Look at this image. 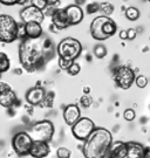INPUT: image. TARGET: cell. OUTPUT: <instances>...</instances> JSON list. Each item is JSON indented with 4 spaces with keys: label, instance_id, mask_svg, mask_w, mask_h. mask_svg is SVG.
Instances as JSON below:
<instances>
[{
    "label": "cell",
    "instance_id": "23",
    "mask_svg": "<svg viewBox=\"0 0 150 158\" xmlns=\"http://www.w3.org/2000/svg\"><path fill=\"white\" fill-rule=\"evenodd\" d=\"M71 155H72L71 150L65 147L59 148L58 151H56V156H58V158H71Z\"/></svg>",
    "mask_w": 150,
    "mask_h": 158
},
{
    "label": "cell",
    "instance_id": "8",
    "mask_svg": "<svg viewBox=\"0 0 150 158\" xmlns=\"http://www.w3.org/2000/svg\"><path fill=\"white\" fill-rule=\"evenodd\" d=\"M95 123L88 117H81L74 125H72V132L79 141H86L90 134L95 130Z\"/></svg>",
    "mask_w": 150,
    "mask_h": 158
},
{
    "label": "cell",
    "instance_id": "35",
    "mask_svg": "<svg viewBox=\"0 0 150 158\" xmlns=\"http://www.w3.org/2000/svg\"><path fill=\"white\" fill-rule=\"evenodd\" d=\"M127 35H128V39L129 40H134L136 38V31L134 28H130L127 31Z\"/></svg>",
    "mask_w": 150,
    "mask_h": 158
},
{
    "label": "cell",
    "instance_id": "28",
    "mask_svg": "<svg viewBox=\"0 0 150 158\" xmlns=\"http://www.w3.org/2000/svg\"><path fill=\"white\" fill-rule=\"evenodd\" d=\"M80 70H81V67H80V64L76 62H73V64L71 67L67 69V72L69 75H72V76H75V75H78L80 73Z\"/></svg>",
    "mask_w": 150,
    "mask_h": 158
},
{
    "label": "cell",
    "instance_id": "5",
    "mask_svg": "<svg viewBox=\"0 0 150 158\" xmlns=\"http://www.w3.org/2000/svg\"><path fill=\"white\" fill-rule=\"evenodd\" d=\"M54 132H55L54 124L48 119H44V121H39L32 125L29 135L32 136L33 141H41L49 143L54 136Z\"/></svg>",
    "mask_w": 150,
    "mask_h": 158
},
{
    "label": "cell",
    "instance_id": "4",
    "mask_svg": "<svg viewBox=\"0 0 150 158\" xmlns=\"http://www.w3.org/2000/svg\"><path fill=\"white\" fill-rule=\"evenodd\" d=\"M56 52L59 57L69 61H75V59H78L82 52V45L79 40L74 38H65L59 42Z\"/></svg>",
    "mask_w": 150,
    "mask_h": 158
},
{
    "label": "cell",
    "instance_id": "30",
    "mask_svg": "<svg viewBox=\"0 0 150 158\" xmlns=\"http://www.w3.org/2000/svg\"><path fill=\"white\" fill-rule=\"evenodd\" d=\"M73 62H75V61H69V60H66V59H62V57H59V67L63 69V70H67L68 68L71 67L73 64Z\"/></svg>",
    "mask_w": 150,
    "mask_h": 158
},
{
    "label": "cell",
    "instance_id": "10",
    "mask_svg": "<svg viewBox=\"0 0 150 158\" xmlns=\"http://www.w3.org/2000/svg\"><path fill=\"white\" fill-rule=\"evenodd\" d=\"M107 18L108 17H105V15L96 17L90 23V34L97 41H103V40L108 39L105 32H103V25H105V21L107 20Z\"/></svg>",
    "mask_w": 150,
    "mask_h": 158
},
{
    "label": "cell",
    "instance_id": "18",
    "mask_svg": "<svg viewBox=\"0 0 150 158\" xmlns=\"http://www.w3.org/2000/svg\"><path fill=\"white\" fill-rule=\"evenodd\" d=\"M25 29H26V35L29 39H40L42 33H44L41 23H25Z\"/></svg>",
    "mask_w": 150,
    "mask_h": 158
},
{
    "label": "cell",
    "instance_id": "32",
    "mask_svg": "<svg viewBox=\"0 0 150 158\" xmlns=\"http://www.w3.org/2000/svg\"><path fill=\"white\" fill-rule=\"evenodd\" d=\"M27 38V35H26V29H25V23H19V31H18V39L20 40H24Z\"/></svg>",
    "mask_w": 150,
    "mask_h": 158
},
{
    "label": "cell",
    "instance_id": "15",
    "mask_svg": "<svg viewBox=\"0 0 150 158\" xmlns=\"http://www.w3.org/2000/svg\"><path fill=\"white\" fill-rule=\"evenodd\" d=\"M52 25L56 29H66L69 26L68 17L65 8H56L52 15Z\"/></svg>",
    "mask_w": 150,
    "mask_h": 158
},
{
    "label": "cell",
    "instance_id": "7",
    "mask_svg": "<svg viewBox=\"0 0 150 158\" xmlns=\"http://www.w3.org/2000/svg\"><path fill=\"white\" fill-rule=\"evenodd\" d=\"M33 144V138L26 131L17 132L12 138V148L18 156H27Z\"/></svg>",
    "mask_w": 150,
    "mask_h": 158
},
{
    "label": "cell",
    "instance_id": "20",
    "mask_svg": "<svg viewBox=\"0 0 150 158\" xmlns=\"http://www.w3.org/2000/svg\"><path fill=\"white\" fill-rule=\"evenodd\" d=\"M114 5L110 2H101L100 4V13L105 17H109L111 13L114 12Z\"/></svg>",
    "mask_w": 150,
    "mask_h": 158
},
{
    "label": "cell",
    "instance_id": "34",
    "mask_svg": "<svg viewBox=\"0 0 150 158\" xmlns=\"http://www.w3.org/2000/svg\"><path fill=\"white\" fill-rule=\"evenodd\" d=\"M0 4L5 6H13V5H19L20 0H0Z\"/></svg>",
    "mask_w": 150,
    "mask_h": 158
},
{
    "label": "cell",
    "instance_id": "22",
    "mask_svg": "<svg viewBox=\"0 0 150 158\" xmlns=\"http://www.w3.org/2000/svg\"><path fill=\"white\" fill-rule=\"evenodd\" d=\"M94 54L96 57H99V59H103V57L107 55V49L106 47L103 45H97L95 46L94 48Z\"/></svg>",
    "mask_w": 150,
    "mask_h": 158
},
{
    "label": "cell",
    "instance_id": "27",
    "mask_svg": "<svg viewBox=\"0 0 150 158\" xmlns=\"http://www.w3.org/2000/svg\"><path fill=\"white\" fill-rule=\"evenodd\" d=\"M135 83L139 88H145L148 85V79L145 77L144 75H139L136 79H135Z\"/></svg>",
    "mask_w": 150,
    "mask_h": 158
},
{
    "label": "cell",
    "instance_id": "17",
    "mask_svg": "<svg viewBox=\"0 0 150 158\" xmlns=\"http://www.w3.org/2000/svg\"><path fill=\"white\" fill-rule=\"evenodd\" d=\"M144 145L137 142H127V153L124 158H142Z\"/></svg>",
    "mask_w": 150,
    "mask_h": 158
},
{
    "label": "cell",
    "instance_id": "24",
    "mask_svg": "<svg viewBox=\"0 0 150 158\" xmlns=\"http://www.w3.org/2000/svg\"><path fill=\"white\" fill-rule=\"evenodd\" d=\"M92 103H93V98L89 95H86V94H84V95L80 98V106L82 108H84V109H87V108L90 107Z\"/></svg>",
    "mask_w": 150,
    "mask_h": 158
},
{
    "label": "cell",
    "instance_id": "14",
    "mask_svg": "<svg viewBox=\"0 0 150 158\" xmlns=\"http://www.w3.org/2000/svg\"><path fill=\"white\" fill-rule=\"evenodd\" d=\"M50 152L49 144L47 142L33 141L32 148L29 150V156L33 158H45L47 157Z\"/></svg>",
    "mask_w": 150,
    "mask_h": 158
},
{
    "label": "cell",
    "instance_id": "38",
    "mask_svg": "<svg viewBox=\"0 0 150 158\" xmlns=\"http://www.w3.org/2000/svg\"><path fill=\"white\" fill-rule=\"evenodd\" d=\"M59 2H60V0H47L48 6H56Z\"/></svg>",
    "mask_w": 150,
    "mask_h": 158
},
{
    "label": "cell",
    "instance_id": "9",
    "mask_svg": "<svg viewBox=\"0 0 150 158\" xmlns=\"http://www.w3.org/2000/svg\"><path fill=\"white\" fill-rule=\"evenodd\" d=\"M20 19L24 23H42L45 19L44 11H41L39 8L34 7L33 5L25 6L20 11Z\"/></svg>",
    "mask_w": 150,
    "mask_h": 158
},
{
    "label": "cell",
    "instance_id": "33",
    "mask_svg": "<svg viewBox=\"0 0 150 158\" xmlns=\"http://www.w3.org/2000/svg\"><path fill=\"white\" fill-rule=\"evenodd\" d=\"M55 6H47L46 8L44 10V14L45 15H48V17L52 18V15H53V13L55 12Z\"/></svg>",
    "mask_w": 150,
    "mask_h": 158
},
{
    "label": "cell",
    "instance_id": "36",
    "mask_svg": "<svg viewBox=\"0 0 150 158\" xmlns=\"http://www.w3.org/2000/svg\"><path fill=\"white\" fill-rule=\"evenodd\" d=\"M7 89H11V85L5 83V82H0V93L7 90Z\"/></svg>",
    "mask_w": 150,
    "mask_h": 158
},
{
    "label": "cell",
    "instance_id": "21",
    "mask_svg": "<svg viewBox=\"0 0 150 158\" xmlns=\"http://www.w3.org/2000/svg\"><path fill=\"white\" fill-rule=\"evenodd\" d=\"M126 17L130 21H135L139 18V11L136 7H128L126 10Z\"/></svg>",
    "mask_w": 150,
    "mask_h": 158
},
{
    "label": "cell",
    "instance_id": "6",
    "mask_svg": "<svg viewBox=\"0 0 150 158\" xmlns=\"http://www.w3.org/2000/svg\"><path fill=\"white\" fill-rule=\"evenodd\" d=\"M135 72L128 66H117L113 69V80L116 87L123 90L129 89L135 82Z\"/></svg>",
    "mask_w": 150,
    "mask_h": 158
},
{
    "label": "cell",
    "instance_id": "12",
    "mask_svg": "<svg viewBox=\"0 0 150 158\" xmlns=\"http://www.w3.org/2000/svg\"><path fill=\"white\" fill-rule=\"evenodd\" d=\"M69 21V26H76L84 20V11L79 5H68L65 8Z\"/></svg>",
    "mask_w": 150,
    "mask_h": 158
},
{
    "label": "cell",
    "instance_id": "16",
    "mask_svg": "<svg viewBox=\"0 0 150 158\" xmlns=\"http://www.w3.org/2000/svg\"><path fill=\"white\" fill-rule=\"evenodd\" d=\"M17 94L13 91V89H7V90L0 93V106L4 108H12L15 104H18Z\"/></svg>",
    "mask_w": 150,
    "mask_h": 158
},
{
    "label": "cell",
    "instance_id": "43",
    "mask_svg": "<svg viewBox=\"0 0 150 158\" xmlns=\"http://www.w3.org/2000/svg\"><path fill=\"white\" fill-rule=\"evenodd\" d=\"M148 1H150V0H148Z\"/></svg>",
    "mask_w": 150,
    "mask_h": 158
},
{
    "label": "cell",
    "instance_id": "25",
    "mask_svg": "<svg viewBox=\"0 0 150 158\" xmlns=\"http://www.w3.org/2000/svg\"><path fill=\"white\" fill-rule=\"evenodd\" d=\"M53 101H54V94H53V93H47L41 104H42L44 107L50 108L53 106Z\"/></svg>",
    "mask_w": 150,
    "mask_h": 158
},
{
    "label": "cell",
    "instance_id": "42",
    "mask_svg": "<svg viewBox=\"0 0 150 158\" xmlns=\"http://www.w3.org/2000/svg\"><path fill=\"white\" fill-rule=\"evenodd\" d=\"M0 76H1V74H0Z\"/></svg>",
    "mask_w": 150,
    "mask_h": 158
},
{
    "label": "cell",
    "instance_id": "13",
    "mask_svg": "<svg viewBox=\"0 0 150 158\" xmlns=\"http://www.w3.org/2000/svg\"><path fill=\"white\" fill-rule=\"evenodd\" d=\"M81 118V111L76 104H68L63 109V119L68 125H74Z\"/></svg>",
    "mask_w": 150,
    "mask_h": 158
},
{
    "label": "cell",
    "instance_id": "39",
    "mask_svg": "<svg viewBox=\"0 0 150 158\" xmlns=\"http://www.w3.org/2000/svg\"><path fill=\"white\" fill-rule=\"evenodd\" d=\"M120 38L123 40L128 39V35H127V31H121L120 32Z\"/></svg>",
    "mask_w": 150,
    "mask_h": 158
},
{
    "label": "cell",
    "instance_id": "3",
    "mask_svg": "<svg viewBox=\"0 0 150 158\" xmlns=\"http://www.w3.org/2000/svg\"><path fill=\"white\" fill-rule=\"evenodd\" d=\"M19 23L8 14H0V42L12 44L18 40Z\"/></svg>",
    "mask_w": 150,
    "mask_h": 158
},
{
    "label": "cell",
    "instance_id": "2",
    "mask_svg": "<svg viewBox=\"0 0 150 158\" xmlns=\"http://www.w3.org/2000/svg\"><path fill=\"white\" fill-rule=\"evenodd\" d=\"M113 144V136L105 128H95L88 138L84 141L82 153L84 158H105L108 156Z\"/></svg>",
    "mask_w": 150,
    "mask_h": 158
},
{
    "label": "cell",
    "instance_id": "11",
    "mask_svg": "<svg viewBox=\"0 0 150 158\" xmlns=\"http://www.w3.org/2000/svg\"><path fill=\"white\" fill-rule=\"evenodd\" d=\"M45 96H46V91L42 87H33L31 89H28L26 95H25V98L27 103H29L31 106H39L42 103Z\"/></svg>",
    "mask_w": 150,
    "mask_h": 158
},
{
    "label": "cell",
    "instance_id": "29",
    "mask_svg": "<svg viewBox=\"0 0 150 158\" xmlns=\"http://www.w3.org/2000/svg\"><path fill=\"white\" fill-rule=\"evenodd\" d=\"M86 11H87L88 14H94V13L100 11V4H97V2H92V4L87 5Z\"/></svg>",
    "mask_w": 150,
    "mask_h": 158
},
{
    "label": "cell",
    "instance_id": "41",
    "mask_svg": "<svg viewBox=\"0 0 150 158\" xmlns=\"http://www.w3.org/2000/svg\"><path fill=\"white\" fill-rule=\"evenodd\" d=\"M84 93H89V88H88V87L84 88Z\"/></svg>",
    "mask_w": 150,
    "mask_h": 158
},
{
    "label": "cell",
    "instance_id": "1",
    "mask_svg": "<svg viewBox=\"0 0 150 158\" xmlns=\"http://www.w3.org/2000/svg\"><path fill=\"white\" fill-rule=\"evenodd\" d=\"M46 41L45 44L40 42L39 39L21 40L19 45V61L21 66L28 72H34L40 68L45 62L46 54Z\"/></svg>",
    "mask_w": 150,
    "mask_h": 158
},
{
    "label": "cell",
    "instance_id": "31",
    "mask_svg": "<svg viewBox=\"0 0 150 158\" xmlns=\"http://www.w3.org/2000/svg\"><path fill=\"white\" fill-rule=\"evenodd\" d=\"M123 117H124L126 121L131 122V121L135 119L136 115H135V111H134L133 109H126V110H124V113H123Z\"/></svg>",
    "mask_w": 150,
    "mask_h": 158
},
{
    "label": "cell",
    "instance_id": "37",
    "mask_svg": "<svg viewBox=\"0 0 150 158\" xmlns=\"http://www.w3.org/2000/svg\"><path fill=\"white\" fill-rule=\"evenodd\" d=\"M142 158H150V147H144Z\"/></svg>",
    "mask_w": 150,
    "mask_h": 158
},
{
    "label": "cell",
    "instance_id": "40",
    "mask_svg": "<svg viewBox=\"0 0 150 158\" xmlns=\"http://www.w3.org/2000/svg\"><path fill=\"white\" fill-rule=\"evenodd\" d=\"M84 0H75V5H82V4H84Z\"/></svg>",
    "mask_w": 150,
    "mask_h": 158
},
{
    "label": "cell",
    "instance_id": "26",
    "mask_svg": "<svg viewBox=\"0 0 150 158\" xmlns=\"http://www.w3.org/2000/svg\"><path fill=\"white\" fill-rule=\"evenodd\" d=\"M29 2H31V5H33L34 7L39 8L41 11H44L45 8L48 6L47 0H29Z\"/></svg>",
    "mask_w": 150,
    "mask_h": 158
},
{
    "label": "cell",
    "instance_id": "19",
    "mask_svg": "<svg viewBox=\"0 0 150 158\" xmlns=\"http://www.w3.org/2000/svg\"><path fill=\"white\" fill-rule=\"evenodd\" d=\"M11 67V61L7 54L4 52H0V74L6 73Z\"/></svg>",
    "mask_w": 150,
    "mask_h": 158
}]
</instances>
